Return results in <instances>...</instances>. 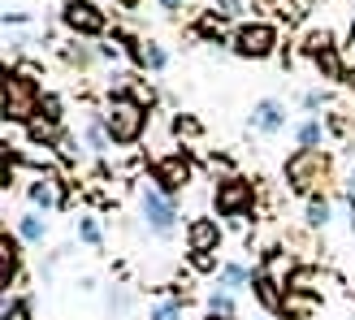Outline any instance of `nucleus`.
Returning a JSON list of instances; mask_svg holds the SVG:
<instances>
[{
    "label": "nucleus",
    "mask_w": 355,
    "mask_h": 320,
    "mask_svg": "<svg viewBox=\"0 0 355 320\" xmlns=\"http://www.w3.org/2000/svg\"><path fill=\"white\" fill-rule=\"evenodd\" d=\"M44 109V87H40V74L31 65H5V91H0V117L13 121V126H26L35 121Z\"/></svg>",
    "instance_id": "1"
},
{
    "label": "nucleus",
    "mask_w": 355,
    "mask_h": 320,
    "mask_svg": "<svg viewBox=\"0 0 355 320\" xmlns=\"http://www.w3.org/2000/svg\"><path fill=\"white\" fill-rule=\"evenodd\" d=\"M282 177L295 195H321L329 182H334V156L325 148H295L282 165Z\"/></svg>",
    "instance_id": "2"
},
{
    "label": "nucleus",
    "mask_w": 355,
    "mask_h": 320,
    "mask_svg": "<svg viewBox=\"0 0 355 320\" xmlns=\"http://www.w3.org/2000/svg\"><path fill=\"white\" fill-rule=\"evenodd\" d=\"M104 126L113 134V148H135L148 130V104L130 91H113L104 100Z\"/></svg>",
    "instance_id": "3"
},
{
    "label": "nucleus",
    "mask_w": 355,
    "mask_h": 320,
    "mask_svg": "<svg viewBox=\"0 0 355 320\" xmlns=\"http://www.w3.org/2000/svg\"><path fill=\"white\" fill-rule=\"evenodd\" d=\"M212 208L221 212L230 225H247L256 212V182H247L243 173H225L212 182Z\"/></svg>",
    "instance_id": "4"
},
{
    "label": "nucleus",
    "mask_w": 355,
    "mask_h": 320,
    "mask_svg": "<svg viewBox=\"0 0 355 320\" xmlns=\"http://www.w3.org/2000/svg\"><path fill=\"white\" fill-rule=\"evenodd\" d=\"M139 217H144L152 238H173L178 234V204H173V195H165L156 182L139 186Z\"/></svg>",
    "instance_id": "5"
},
{
    "label": "nucleus",
    "mask_w": 355,
    "mask_h": 320,
    "mask_svg": "<svg viewBox=\"0 0 355 320\" xmlns=\"http://www.w3.org/2000/svg\"><path fill=\"white\" fill-rule=\"evenodd\" d=\"M282 44V35L273 22H239L234 35H230V52L239 61H269Z\"/></svg>",
    "instance_id": "6"
},
{
    "label": "nucleus",
    "mask_w": 355,
    "mask_h": 320,
    "mask_svg": "<svg viewBox=\"0 0 355 320\" xmlns=\"http://www.w3.org/2000/svg\"><path fill=\"white\" fill-rule=\"evenodd\" d=\"M61 26L78 39H104L109 35V13L96 0H65L61 5Z\"/></svg>",
    "instance_id": "7"
},
{
    "label": "nucleus",
    "mask_w": 355,
    "mask_h": 320,
    "mask_svg": "<svg viewBox=\"0 0 355 320\" xmlns=\"http://www.w3.org/2000/svg\"><path fill=\"white\" fill-rule=\"evenodd\" d=\"M152 182L161 186L165 195H173V199H178V195H182V190L195 182L191 156H187V152H169V156H161V160L152 165Z\"/></svg>",
    "instance_id": "8"
},
{
    "label": "nucleus",
    "mask_w": 355,
    "mask_h": 320,
    "mask_svg": "<svg viewBox=\"0 0 355 320\" xmlns=\"http://www.w3.org/2000/svg\"><path fill=\"white\" fill-rule=\"evenodd\" d=\"M113 39L130 52V61L144 69V74H165V69H169V52H165V44L144 39V35H130V30H113Z\"/></svg>",
    "instance_id": "9"
},
{
    "label": "nucleus",
    "mask_w": 355,
    "mask_h": 320,
    "mask_svg": "<svg viewBox=\"0 0 355 320\" xmlns=\"http://www.w3.org/2000/svg\"><path fill=\"white\" fill-rule=\"evenodd\" d=\"M26 199L35 212H61L65 208V177L52 173V169H40L26 182Z\"/></svg>",
    "instance_id": "10"
},
{
    "label": "nucleus",
    "mask_w": 355,
    "mask_h": 320,
    "mask_svg": "<svg viewBox=\"0 0 355 320\" xmlns=\"http://www.w3.org/2000/svg\"><path fill=\"white\" fill-rule=\"evenodd\" d=\"M247 126H252L256 134L264 139H277L282 130L291 126V109H286V100H277V96H264L252 104V117H247Z\"/></svg>",
    "instance_id": "11"
},
{
    "label": "nucleus",
    "mask_w": 355,
    "mask_h": 320,
    "mask_svg": "<svg viewBox=\"0 0 355 320\" xmlns=\"http://www.w3.org/2000/svg\"><path fill=\"white\" fill-rule=\"evenodd\" d=\"M182 238H187V251L217 256V251H221V242H225V229L217 225V217H191L187 229H182Z\"/></svg>",
    "instance_id": "12"
},
{
    "label": "nucleus",
    "mask_w": 355,
    "mask_h": 320,
    "mask_svg": "<svg viewBox=\"0 0 355 320\" xmlns=\"http://www.w3.org/2000/svg\"><path fill=\"white\" fill-rule=\"evenodd\" d=\"M252 294H256V303L269 312V316H282V299H286V281H282L277 273H264L256 269L252 277Z\"/></svg>",
    "instance_id": "13"
},
{
    "label": "nucleus",
    "mask_w": 355,
    "mask_h": 320,
    "mask_svg": "<svg viewBox=\"0 0 355 320\" xmlns=\"http://www.w3.org/2000/svg\"><path fill=\"white\" fill-rule=\"evenodd\" d=\"M17 277H22V238H13L9 229L0 234V286H17Z\"/></svg>",
    "instance_id": "14"
},
{
    "label": "nucleus",
    "mask_w": 355,
    "mask_h": 320,
    "mask_svg": "<svg viewBox=\"0 0 355 320\" xmlns=\"http://www.w3.org/2000/svg\"><path fill=\"white\" fill-rule=\"evenodd\" d=\"M83 148L96 152V156H104L113 148V134H109V126H104V109H87L83 113Z\"/></svg>",
    "instance_id": "15"
},
{
    "label": "nucleus",
    "mask_w": 355,
    "mask_h": 320,
    "mask_svg": "<svg viewBox=\"0 0 355 320\" xmlns=\"http://www.w3.org/2000/svg\"><path fill=\"white\" fill-rule=\"evenodd\" d=\"M321 312V294L312 290H291L286 286V299H282V320H312Z\"/></svg>",
    "instance_id": "16"
},
{
    "label": "nucleus",
    "mask_w": 355,
    "mask_h": 320,
    "mask_svg": "<svg viewBox=\"0 0 355 320\" xmlns=\"http://www.w3.org/2000/svg\"><path fill=\"white\" fill-rule=\"evenodd\" d=\"M61 61H65L69 69H78V74H87V69L100 65V48H96V44H83L78 35H74L69 44H61Z\"/></svg>",
    "instance_id": "17"
},
{
    "label": "nucleus",
    "mask_w": 355,
    "mask_h": 320,
    "mask_svg": "<svg viewBox=\"0 0 355 320\" xmlns=\"http://www.w3.org/2000/svg\"><path fill=\"white\" fill-rule=\"evenodd\" d=\"M61 134H65L61 117H48V113H40L35 121H26V139H31L35 148H57V143H61Z\"/></svg>",
    "instance_id": "18"
},
{
    "label": "nucleus",
    "mask_w": 355,
    "mask_h": 320,
    "mask_svg": "<svg viewBox=\"0 0 355 320\" xmlns=\"http://www.w3.org/2000/svg\"><path fill=\"white\" fill-rule=\"evenodd\" d=\"M295 143L299 148H325V139H329V121L325 117H304V121H295Z\"/></svg>",
    "instance_id": "19"
},
{
    "label": "nucleus",
    "mask_w": 355,
    "mask_h": 320,
    "mask_svg": "<svg viewBox=\"0 0 355 320\" xmlns=\"http://www.w3.org/2000/svg\"><path fill=\"white\" fill-rule=\"evenodd\" d=\"M17 238L22 242H31V247H44V238H48V221H44V212H22L17 217Z\"/></svg>",
    "instance_id": "20"
},
{
    "label": "nucleus",
    "mask_w": 355,
    "mask_h": 320,
    "mask_svg": "<svg viewBox=\"0 0 355 320\" xmlns=\"http://www.w3.org/2000/svg\"><path fill=\"white\" fill-rule=\"evenodd\" d=\"M195 35H200V39H208V44H230V39H225V17H221L217 9H204L200 17H195Z\"/></svg>",
    "instance_id": "21"
},
{
    "label": "nucleus",
    "mask_w": 355,
    "mask_h": 320,
    "mask_svg": "<svg viewBox=\"0 0 355 320\" xmlns=\"http://www.w3.org/2000/svg\"><path fill=\"white\" fill-rule=\"evenodd\" d=\"M252 277H256V269H247V264H239V260H230V264H221L217 269V286H225V290H243V286H252Z\"/></svg>",
    "instance_id": "22"
},
{
    "label": "nucleus",
    "mask_w": 355,
    "mask_h": 320,
    "mask_svg": "<svg viewBox=\"0 0 355 320\" xmlns=\"http://www.w3.org/2000/svg\"><path fill=\"white\" fill-rule=\"evenodd\" d=\"M304 221H308V229H325L329 221H334V204H329V195L321 190V195H308V212H304Z\"/></svg>",
    "instance_id": "23"
},
{
    "label": "nucleus",
    "mask_w": 355,
    "mask_h": 320,
    "mask_svg": "<svg viewBox=\"0 0 355 320\" xmlns=\"http://www.w3.org/2000/svg\"><path fill=\"white\" fill-rule=\"evenodd\" d=\"M321 269H312V264H295V269L286 273V286L291 290H312V294H321Z\"/></svg>",
    "instance_id": "24"
},
{
    "label": "nucleus",
    "mask_w": 355,
    "mask_h": 320,
    "mask_svg": "<svg viewBox=\"0 0 355 320\" xmlns=\"http://www.w3.org/2000/svg\"><path fill=\"white\" fill-rule=\"evenodd\" d=\"M208 316H239L234 290H225V286H212V290H208Z\"/></svg>",
    "instance_id": "25"
},
{
    "label": "nucleus",
    "mask_w": 355,
    "mask_h": 320,
    "mask_svg": "<svg viewBox=\"0 0 355 320\" xmlns=\"http://www.w3.org/2000/svg\"><path fill=\"white\" fill-rule=\"evenodd\" d=\"M182 303H187V294H169L148 312V320H182Z\"/></svg>",
    "instance_id": "26"
},
{
    "label": "nucleus",
    "mask_w": 355,
    "mask_h": 320,
    "mask_svg": "<svg viewBox=\"0 0 355 320\" xmlns=\"http://www.w3.org/2000/svg\"><path fill=\"white\" fill-rule=\"evenodd\" d=\"M78 238L92 247V251H104V229L96 217H78Z\"/></svg>",
    "instance_id": "27"
},
{
    "label": "nucleus",
    "mask_w": 355,
    "mask_h": 320,
    "mask_svg": "<svg viewBox=\"0 0 355 320\" xmlns=\"http://www.w3.org/2000/svg\"><path fill=\"white\" fill-rule=\"evenodd\" d=\"M329 44H338V39H334V30H325V26H321V30H308V35H304V57L312 61L316 52L329 48Z\"/></svg>",
    "instance_id": "28"
},
{
    "label": "nucleus",
    "mask_w": 355,
    "mask_h": 320,
    "mask_svg": "<svg viewBox=\"0 0 355 320\" xmlns=\"http://www.w3.org/2000/svg\"><path fill=\"white\" fill-rule=\"evenodd\" d=\"M325 104H329V96L321 91V87H308V91L299 96V109H304L308 117H321V109H325Z\"/></svg>",
    "instance_id": "29"
},
{
    "label": "nucleus",
    "mask_w": 355,
    "mask_h": 320,
    "mask_svg": "<svg viewBox=\"0 0 355 320\" xmlns=\"http://www.w3.org/2000/svg\"><path fill=\"white\" fill-rule=\"evenodd\" d=\"M0 320H35V312H31V299H9V303H5V312H0Z\"/></svg>",
    "instance_id": "30"
},
{
    "label": "nucleus",
    "mask_w": 355,
    "mask_h": 320,
    "mask_svg": "<svg viewBox=\"0 0 355 320\" xmlns=\"http://www.w3.org/2000/svg\"><path fill=\"white\" fill-rule=\"evenodd\" d=\"M104 303H109V312H113V316H126V312H130V290H126V286H113Z\"/></svg>",
    "instance_id": "31"
},
{
    "label": "nucleus",
    "mask_w": 355,
    "mask_h": 320,
    "mask_svg": "<svg viewBox=\"0 0 355 320\" xmlns=\"http://www.w3.org/2000/svg\"><path fill=\"white\" fill-rule=\"evenodd\" d=\"M212 9H217L221 17H225V22H239V17H243V0H212Z\"/></svg>",
    "instance_id": "32"
},
{
    "label": "nucleus",
    "mask_w": 355,
    "mask_h": 320,
    "mask_svg": "<svg viewBox=\"0 0 355 320\" xmlns=\"http://www.w3.org/2000/svg\"><path fill=\"white\" fill-rule=\"evenodd\" d=\"M187 260H191V269L195 273H217L221 264H217V256H200V251H187Z\"/></svg>",
    "instance_id": "33"
},
{
    "label": "nucleus",
    "mask_w": 355,
    "mask_h": 320,
    "mask_svg": "<svg viewBox=\"0 0 355 320\" xmlns=\"http://www.w3.org/2000/svg\"><path fill=\"white\" fill-rule=\"evenodd\" d=\"M173 130L187 134V139H200V121H195V117H173Z\"/></svg>",
    "instance_id": "34"
},
{
    "label": "nucleus",
    "mask_w": 355,
    "mask_h": 320,
    "mask_svg": "<svg viewBox=\"0 0 355 320\" xmlns=\"http://www.w3.org/2000/svg\"><path fill=\"white\" fill-rule=\"evenodd\" d=\"M61 109H65V104H61V96H52V91H44V109H40V113H48V117H65Z\"/></svg>",
    "instance_id": "35"
},
{
    "label": "nucleus",
    "mask_w": 355,
    "mask_h": 320,
    "mask_svg": "<svg viewBox=\"0 0 355 320\" xmlns=\"http://www.w3.org/2000/svg\"><path fill=\"white\" fill-rule=\"evenodd\" d=\"M325 121H329V134H347L351 130V121L343 113H325Z\"/></svg>",
    "instance_id": "36"
},
{
    "label": "nucleus",
    "mask_w": 355,
    "mask_h": 320,
    "mask_svg": "<svg viewBox=\"0 0 355 320\" xmlns=\"http://www.w3.org/2000/svg\"><path fill=\"white\" fill-rule=\"evenodd\" d=\"M156 5H161V13H169V17H173L178 9H182V5H187V0H156Z\"/></svg>",
    "instance_id": "37"
},
{
    "label": "nucleus",
    "mask_w": 355,
    "mask_h": 320,
    "mask_svg": "<svg viewBox=\"0 0 355 320\" xmlns=\"http://www.w3.org/2000/svg\"><path fill=\"white\" fill-rule=\"evenodd\" d=\"M139 5H144V0H113V9H121V13H135Z\"/></svg>",
    "instance_id": "38"
},
{
    "label": "nucleus",
    "mask_w": 355,
    "mask_h": 320,
    "mask_svg": "<svg viewBox=\"0 0 355 320\" xmlns=\"http://www.w3.org/2000/svg\"><path fill=\"white\" fill-rule=\"evenodd\" d=\"M343 87H351V91H355V69H347V74H343Z\"/></svg>",
    "instance_id": "39"
},
{
    "label": "nucleus",
    "mask_w": 355,
    "mask_h": 320,
    "mask_svg": "<svg viewBox=\"0 0 355 320\" xmlns=\"http://www.w3.org/2000/svg\"><path fill=\"white\" fill-rule=\"evenodd\" d=\"M208 320H239V316H208Z\"/></svg>",
    "instance_id": "40"
},
{
    "label": "nucleus",
    "mask_w": 355,
    "mask_h": 320,
    "mask_svg": "<svg viewBox=\"0 0 355 320\" xmlns=\"http://www.w3.org/2000/svg\"><path fill=\"white\" fill-rule=\"evenodd\" d=\"M351 299H355V277H351Z\"/></svg>",
    "instance_id": "41"
}]
</instances>
